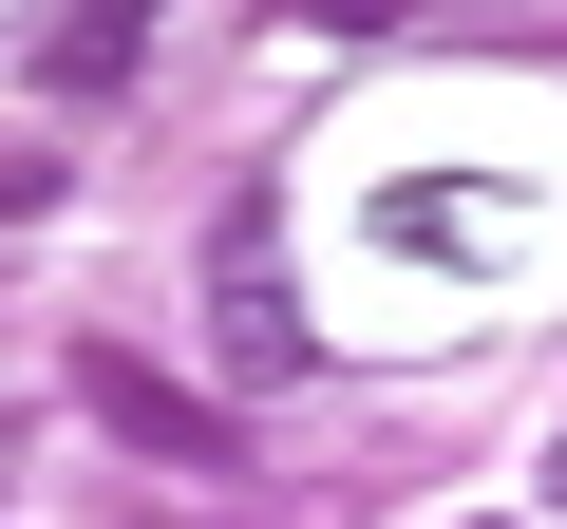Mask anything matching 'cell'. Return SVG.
Here are the masks:
<instances>
[{
    "label": "cell",
    "instance_id": "cell-5",
    "mask_svg": "<svg viewBox=\"0 0 567 529\" xmlns=\"http://www.w3.org/2000/svg\"><path fill=\"white\" fill-rule=\"evenodd\" d=\"M39 189H58V170H39V152H0V208H39Z\"/></svg>",
    "mask_w": 567,
    "mask_h": 529
},
{
    "label": "cell",
    "instance_id": "cell-7",
    "mask_svg": "<svg viewBox=\"0 0 567 529\" xmlns=\"http://www.w3.org/2000/svg\"><path fill=\"white\" fill-rule=\"evenodd\" d=\"M454 529H511V510H454Z\"/></svg>",
    "mask_w": 567,
    "mask_h": 529
},
{
    "label": "cell",
    "instance_id": "cell-1",
    "mask_svg": "<svg viewBox=\"0 0 567 529\" xmlns=\"http://www.w3.org/2000/svg\"><path fill=\"white\" fill-rule=\"evenodd\" d=\"M208 322H227V378H303V303H284L265 208H227V246H208Z\"/></svg>",
    "mask_w": 567,
    "mask_h": 529
},
{
    "label": "cell",
    "instance_id": "cell-2",
    "mask_svg": "<svg viewBox=\"0 0 567 529\" xmlns=\"http://www.w3.org/2000/svg\"><path fill=\"white\" fill-rule=\"evenodd\" d=\"M379 246H416V264H435V246H454V264H492V246H511V208H492V189H379Z\"/></svg>",
    "mask_w": 567,
    "mask_h": 529
},
{
    "label": "cell",
    "instance_id": "cell-3",
    "mask_svg": "<svg viewBox=\"0 0 567 529\" xmlns=\"http://www.w3.org/2000/svg\"><path fill=\"white\" fill-rule=\"evenodd\" d=\"M133 58H152V39H133V20H58V39H39V95H114V76H133Z\"/></svg>",
    "mask_w": 567,
    "mask_h": 529
},
{
    "label": "cell",
    "instance_id": "cell-6",
    "mask_svg": "<svg viewBox=\"0 0 567 529\" xmlns=\"http://www.w3.org/2000/svg\"><path fill=\"white\" fill-rule=\"evenodd\" d=\"M548 510H567V416H548Z\"/></svg>",
    "mask_w": 567,
    "mask_h": 529
},
{
    "label": "cell",
    "instance_id": "cell-4",
    "mask_svg": "<svg viewBox=\"0 0 567 529\" xmlns=\"http://www.w3.org/2000/svg\"><path fill=\"white\" fill-rule=\"evenodd\" d=\"M95 397H114V416H133V435H171V454H227V416H189V397H152V378H133V360H95Z\"/></svg>",
    "mask_w": 567,
    "mask_h": 529
}]
</instances>
